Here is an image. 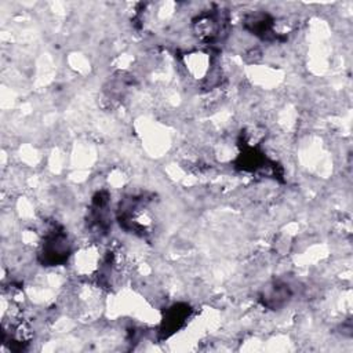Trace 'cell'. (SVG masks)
<instances>
[{
  "label": "cell",
  "instance_id": "cell-1",
  "mask_svg": "<svg viewBox=\"0 0 353 353\" xmlns=\"http://www.w3.org/2000/svg\"><path fill=\"white\" fill-rule=\"evenodd\" d=\"M228 18L222 15V12L204 11L200 12L192 22V29L194 36L203 43H212L221 37L225 30V23Z\"/></svg>",
  "mask_w": 353,
  "mask_h": 353
},
{
  "label": "cell",
  "instance_id": "cell-2",
  "mask_svg": "<svg viewBox=\"0 0 353 353\" xmlns=\"http://www.w3.org/2000/svg\"><path fill=\"white\" fill-rule=\"evenodd\" d=\"M103 262L99 247L94 243L79 248L73 255V268L80 277H97Z\"/></svg>",
  "mask_w": 353,
  "mask_h": 353
},
{
  "label": "cell",
  "instance_id": "cell-3",
  "mask_svg": "<svg viewBox=\"0 0 353 353\" xmlns=\"http://www.w3.org/2000/svg\"><path fill=\"white\" fill-rule=\"evenodd\" d=\"M182 63L186 73L199 81H204L215 66L211 54L203 50H193L186 52L182 58Z\"/></svg>",
  "mask_w": 353,
  "mask_h": 353
}]
</instances>
